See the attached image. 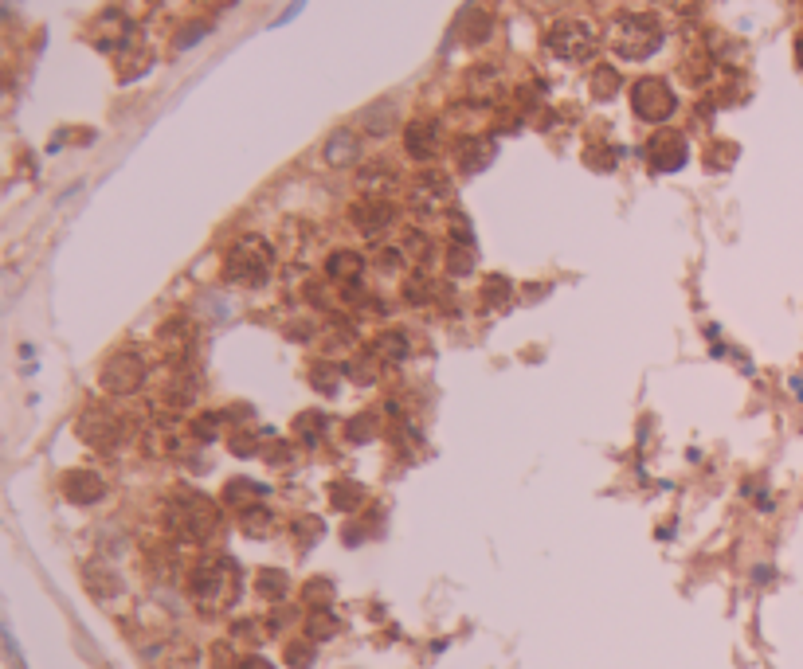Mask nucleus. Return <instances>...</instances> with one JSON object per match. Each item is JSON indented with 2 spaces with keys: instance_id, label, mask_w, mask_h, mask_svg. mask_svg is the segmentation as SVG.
Returning a JSON list of instances; mask_svg holds the SVG:
<instances>
[{
  "instance_id": "nucleus-17",
  "label": "nucleus",
  "mask_w": 803,
  "mask_h": 669,
  "mask_svg": "<svg viewBox=\"0 0 803 669\" xmlns=\"http://www.w3.org/2000/svg\"><path fill=\"white\" fill-rule=\"evenodd\" d=\"M361 188H365V196H384L388 188H396V173L388 165H369L361 173Z\"/></svg>"
},
{
  "instance_id": "nucleus-5",
  "label": "nucleus",
  "mask_w": 803,
  "mask_h": 669,
  "mask_svg": "<svg viewBox=\"0 0 803 669\" xmlns=\"http://www.w3.org/2000/svg\"><path fill=\"white\" fill-rule=\"evenodd\" d=\"M545 47L565 63H584L596 51V28L584 20H557L545 36Z\"/></svg>"
},
{
  "instance_id": "nucleus-11",
  "label": "nucleus",
  "mask_w": 803,
  "mask_h": 669,
  "mask_svg": "<svg viewBox=\"0 0 803 669\" xmlns=\"http://www.w3.org/2000/svg\"><path fill=\"white\" fill-rule=\"evenodd\" d=\"M396 220V208L384 200V196H365L353 204V223L365 231V235H384Z\"/></svg>"
},
{
  "instance_id": "nucleus-30",
  "label": "nucleus",
  "mask_w": 803,
  "mask_h": 669,
  "mask_svg": "<svg viewBox=\"0 0 803 669\" xmlns=\"http://www.w3.org/2000/svg\"><path fill=\"white\" fill-rule=\"evenodd\" d=\"M404 298H408V302H416V306H420V302H427V298H431V282H427L424 274H416V278L404 286Z\"/></svg>"
},
{
  "instance_id": "nucleus-35",
  "label": "nucleus",
  "mask_w": 803,
  "mask_h": 669,
  "mask_svg": "<svg viewBox=\"0 0 803 669\" xmlns=\"http://www.w3.org/2000/svg\"><path fill=\"white\" fill-rule=\"evenodd\" d=\"M212 666L232 669V650H228V646H216V650H212Z\"/></svg>"
},
{
  "instance_id": "nucleus-14",
  "label": "nucleus",
  "mask_w": 803,
  "mask_h": 669,
  "mask_svg": "<svg viewBox=\"0 0 803 669\" xmlns=\"http://www.w3.org/2000/svg\"><path fill=\"white\" fill-rule=\"evenodd\" d=\"M494 153H498V145L490 137H467V141H459V169L463 173H482L494 161Z\"/></svg>"
},
{
  "instance_id": "nucleus-26",
  "label": "nucleus",
  "mask_w": 803,
  "mask_h": 669,
  "mask_svg": "<svg viewBox=\"0 0 803 669\" xmlns=\"http://www.w3.org/2000/svg\"><path fill=\"white\" fill-rule=\"evenodd\" d=\"M447 270H451V274H471L474 270V255H471L467 243H455V247H451V255H447Z\"/></svg>"
},
{
  "instance_id": "nucleus-9",
  "label": "nucleus",
  "mask_w": 803,
  "mask_h": 669,
  "mask_svg": "<svg viewBox=\"0 0 803 669\" xmlns=\"http://www.w3.org/2000/svg\"><path fill=\"white\" fill-rule=\"evenodd\" d=\"M647 157H651V169H655V173H674V169L686 165L690 145H686V137L674 134V130H659V134L647 141Z\"/></svg>"
},
{
  "instance_id": "nucleus-31",
  "label": "nucleus",
  "mask_w": 803,
  "mask_h": 669,
  "mask_svg": "<svg viewBox=\"0 0 803 669\" xmlns=\"http://www.w3.org/2000/svg\"><path fill=\"white\" fill-rule=\"evenodd\" d=\"M333 505L337 509H357L361 505V490L357 486H333Z\"/></svg>"
},
{
  "instance_id": "nucleus-3",
  "label": "nucleus",
  "mask_w": 803,
  "mask_h": 669,
  "mask_svg": "<svg viewBox=\"0 0 803 669\" xmlns=\"http://www.w3.org/2000/svg\"><path fill=\"white\" fill-rule=\"evenodd\" d=\"M271 267H275V251L263 235H243L224 259V274L236 286H263L271 278Z\"/></svg>"
},
{
  "instance_id": "nucleus-15",
  "label": "nucleus",
  "mask_w": 803,
  "mask_h": 669,
  "mask_svg": "<svg viewBox=\"0 0 803 669\" xmlns=\"http://www.w3.org/2000/svg\"><path fill=\"white\" fill-rule=\"evenodd\" d=\"M361 270H365V259L357 251H333L330 263H326V274H330L333 282H357Z\"/></svg>"
},
{
  "instance_id": "nucleus-6",
  "label": "nucleus",
  "mask_w": 803,
  "mask_h": 669,
  "mask_svg": "<svg viewBox=\"0 0 803 669\" xmlns=\"http://www.w3.org/2000/svg\"><path fill=\"white\" fill-rule=\"evenodd\" d=\"M631 110L643 118V122H666L674 110H678V98H674V90L666 79H655V75H647V79H639L635 87H631Z\"/></svg>"
},
{
  "instance_id": "nucleus-18",
  "label": "nucleus",
  "mask_w": 803,
  "mask_h": 669,
  "mask_svg": "<svg viewBox=\"0 0 803 669\" xmlns=\"http://www.w3.org/2000/svg\"><path fill=\"white\" fill-rule=\"evenodd\" d=\"M286 587H290V580H286V572H279V568H263V572L255 576V591H259L263 599H283Z\"/></svg>"
},
{
  "instance_id": "nucleus-7",
  "label": "nucleus",
  "mask_w": 803,
  "mask_h": 669,
  "mask_svg": "<svg viewBox=\"0 0 803 669\" xmlns=\"http://www.w3.org/2000/svg\"><path fill=\"white\" fill-rule=\"evenodd\" d=\"M145 384V364L138 353H118V357L106 360L102 368V388L114 392V396H134Z\"/></svg>"
},
{
  "instance_id": "nucleus-37",
  "label": "nucleus",
  "mask_w": 803,
  "mask_h": 669,
  "mask_svg": "<svg viewBox=\"0 0 803 669\" xmlns=\"http://www.w3.org/2000/svg\"><path fill=\"white\" fill-rule=\"evenodd\" d=\"M796 59H800V67H803V36L796 40Z\"/></svg>"
},
{
  "instance_id": "nucleus-33",
  "label": "nucleus",
  "mask_w": 803,
  "mask_h": 669,
  "mask_svg": "<svg viewBox=\"0 0 803 669\" xmlns=\"http://www.w3.org/2000/svg\"><path fill=\"white\" fill-rule=\"evenodd\" d=\"M451 239L471 247V223H467V216H451Z\"/></svg>"
},
{
  "instance_id": "nucleus-1",
  "label": "nucleus",
  "mask_w": 803,
  "mask_h": 669,
  "mask_svg": "<svg viewBox=\"0 0 803 669\" xmlns=\"http://www.w3.org/2000/svg\"><path fill=\"white\" fill-rule=\"evenodd\" d=\"M189 591L192 603L200 611H228L239 595V572L228 556H212V560H200L189 572Z\"/></svg>"
},
{
  "instance_id": "nucleus-8",
  "label": "nucleus",
  "mask_w": 803,
  "mask_h": 669,
  "mask_svg": "<svg viewBox=\"0 0 803 669\" xmlns=\"http://www.w3.org/2000/svg\"><path fill=\"white\" fill-rule=\"evenodd\" d=\"M408 204H412V212H420V216H435L439 208H447L451 204V180L443 177V173H420V177L408 184Z\"/></svg>"
},
{
  "instance_id": "nucleus-12",
  "label": "nucleus",
  "mask_w": 803,
  "mask_h": 669,
  "mask_svg": "<svg viewBox=\"0 0 803 669\" xmlns=\"http://www.w3.org/2000/svg\"><path fill=\"white\" fill-rule=\"evenodd\" d=\"M102 490H106V486H102V478H98L95 470H83V466H79V470H67V474H63V497L75 501V505H91V501L102 497Z\"/></svg>"
},
{
  "instance_id": "nucleus-2",
  "label": "nucleus",
  "mask_w": 803,
  "mask_h": 669,
  "mask_svg": "<svg viewBox=\"0 0 803 669\" xmlns=\"http://www.w3.org/2000/svg\"><path fill=\"white\" fill-rule=\"evenodd\" d=\"M608 47L619 59L639 63L662 47V24L655 12H619L608 28Z\"/></svg>"
},
{
  "instance_id": "nucleus-29",
  "label": "nucleus",
  "mask_w": 803,
  "mask_h": 669,
  "mask_svg": "<svg viewBox=\"0 0 803 669\" xmlns=\"http://www.w3.org/2000/svg\"><path fill=\"white\" fill-rule=\"evenodd\" d=\"M306 630H310V638L318 642V638H330V634H337V623H333L330 611H314V615H310V623H306Z\"/></svg>"
},
{
  "instance_id": "nucleus-10",
  "label": "nucleus",
  "mask_w": 803,
  "mask_h": 669,
  "mask_svg": "<svg viewBox=\"0 0 803 669\" xmlns=\"http://www.w3.org/2000/svg\"><path fill=\"white\" fill-rule=\"evenodd\" d=\"M79 435L91 446L110 450V446L122 439V423H118V415H110L106 407H87L83 419H79Z\"/></svg>"
},
{
  "instance_id": "nucleus-22",
  "label": "nucleus",
  "mask_w": 803,
  "mask_h": 669,
  "mask_svg": "<svg viewBox=\"0 0 803 669\" xmlns=\"http://www.w3.org/2000/svg\"><path fill=\"white\" fill-rule=\"evenodd\" d=\"M482 298H486V306H502V302H510V278H486V286H482Z\"/></svg>"
},
{
  "instance_id": "nucleus-19",
  "label": "nucleus",
  "mask_w": 803,
  "mask_h": 669,
  "mask_svg": "<svg viewBox=\"0 0 803 669\" xmlns=\"http://www.w3.org/2000/svg\"><path fill=\"white\" fill-rule=\"evenodd\" d=\"M373 357H384V360L408 357V337H404V333H384L377 345H373Z\"/></svg>"
},
{
  "instance_id": "nucleus-21",
  "label": "nucleus",
  "mask_w": 803,
  "mask_h": 669,
  "mask_svg": "<svg viewBox=\"0 0 803 669\" xmlns=\"http://www.w3.org/2000/svg\"><path fill=\"white\" fill-rule=\"evenodd\" d=\"M145 446H149V454H173V450H177V439H173L169 427H149V431H145Z\"/></svg>"
},
{
  "instance_id": "nucleus-27",
  "label": "nucleus",
  "mask_w": 803,
  "mask_h": 669,
  "mask_svg": "<svg viewBox=\"0 0 803 669\" xmlns=\"http://www.w3.org/2000/svg\"><path fill=\"white\" fill-rule=\"evenodd\" d=\"M584 161H588L592 169H600V173H612V169H615V149H608V145H588Z\"/></svg>"
},
{
  "instance_id": "nucleus-23",
  "label": "nucleus",
  "mask_w": 803,
  "mask_h": 669,
  "mask_svg": "<svg viewBox=\"0 0 803 669\" xmlns=\"http://www.w3.org/2000/svg\"><path fill=\"white\" fill-rule=\"evenodd\" d=\"M322 427H326V419L322 415H298V423H294V431H298V439L302 443H318V435H322Z\"/></svg>"
},
{
  "instance_id": "nucleus-32",
  "label": "nucleus",
  "mask_w": 803,
  "mask_h": 669,
  "mask_svg": "<svg viewBox=\"0 0 803 669\" xmlns=\"http://www.w3.org/2000/svg\"><path fill=\"white\" fill-rule=\"evenodd\" d=\"M369 427H377V415H361V419H353V423H349V439H353V443H365Z\"/></svg>"
},
{
  "instance_id": "nucleus-24",
  "label": "nucleus",
  "mask_w": 803,
  "mask_h": 669,
  "mask_svg": "<svg viewBox=\"0 0 803 669\" xmlns=\"http://www.w3.org/2000/svg\"><path fill=\"white\" fill-rule=\"evenodd\" d=\"M251 497H263V490H259V486H251L247 478H236V482L224 490V501H228V505H247Z\"/></svg>"
},
{
  "instance_id": "nucleus-28",
  "label": "nucleus",
  "mask_w": 803,
  "mask_h": 669,
  "mask_svg": "<svg viewBox=\"0 0 803 669\" xmlns=\"http://www.w3.org/2000/svg\"><path fill=\"white\" fill-rule=\"evenodd\" d=\"M271 513L267 509H251V513H243V529H247V536H267L271 533Z\"/></svg>"
},
{
  "instance_id": "nucleus-20",
  "label": "nucleus",
  "mask_w": 803,
  "mask_h": 669,
  "mask_svg": "<svg viewBox=\"0 0 803 669\" xmlns=\"http://www.w3.org/2000/svg\"><path fill=\"white\" fill-rule=\"evenodd\" d=\"M592 94H596V98H615V94H619V71H615V67H596V75H592Z\"/></svg>"
},
{
  "instance_id": "nucleus-4",
  "label": "nucleus",
  "mask_w": 803,
  "mask_h": 669,
  "mask_svg": "<svg viewBox=\"0 0 803 669\" xmlns=\"http://www.w3.org/2000/svg\"><path fill=\"white\" fill-rule=\"evenodd\" d=\"M216 525H220V509L204 493H177L169 501V529L181 540L200 544V540H208L216 533Z\"/></svg>"
},
{
  "instance_id": "nucleus-34",
  "label": "nucleus",
  "mask_w": 803,
  "mask_h": 669,
  "mask_svg": "<svg viewBox=\"0 0 803 669\" xmlns=\"http://www.w3.org/2000/svg\"><path fill=\"white\" fill-rule=\"evenodd\" d=\"M330 595H333V587L326 580L306 583V599H310V603H330Z\"/></svg>"
},
{
  "instance_id": "nucleus-25",
  "label": "nucleus",
  "mask_w": 803,
  "mask_h": 669,
  "mask_svg": "<svg viewBox=\"0 0 803 669\" xmlns=\"http://www.w3.org/2000/svg\"><path fill=\"white\" fill-rule=\"evenodd\" d=\"M286 666L310 669L314 666V646H310V642H290V646H286Z\"/></svg>"
},
{
  "instance_id": "nucleus-13",
  "label": "nucleus",
  "mask_w": 803,
  "mask_h": 669,
  "mask_svg": "<svg viewBox=\"0 0 803 669\" xmlns=\"http://www.w3.org/2000/svg\"><path fill=\"white\" fill-rule=\"evenodd\" d=\"M404 149H408V157H416V161L439 157V126H431V122H412L408 134H404Z\"/></svg>"
},
{
  "instance_id": "nucleus-16",
  "label": "nucleus",
  "mask_w": 803,
  "mask_h": 669,
  "mask_svg": "<svg viewBox=\"0 0 803 669\" xmlns=\"http://www.w3.org/2000/svg\"><path fill=\"white\" fill-rule=\"evenodd\" d=\"M353 157H357V137L337 130V134L330 137V145H326V161H330L333 169H341V165H349Z\"/></svg>"
},
{
  "instance_id": "nucleus-36",
  "label": "nucleus",
  "mask_w": 803,
  "mask_h": 669,
  "mask_svg": "<svg viewBox=\"0 0 803 669\" xmlns=\"http://www.w3.org/2000/svg\"><path fill=\"white\" fill-rule=\"evenodd\" d=\"M239 669H275V666H271V662H267V658H259V654H251V658H243V662H239Z\"/></svg>"
}]
</instances>
